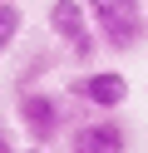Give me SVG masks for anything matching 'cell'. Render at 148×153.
Returning a JSON list of instances; mask_svg holds the SVG:
<instances>
[{
    "label": "cell",
    "instance_id": "obj_10",
    "mask_svg": "<svg viewBox=\"0 0 148 153\" xmlns=\"http://www.w3.org/2000/svg\"><path fill=\"white\" fill-rule=\"evenodd\" d=\"M20 153H54V148H39V143H30V148H20Z\"/></svg>",
    "mask_w": 148,
    "mask_h": 153
},
{
    "label": "cell",
    "instance_id": "obj_2",
    "mask_svg": "<svg viewBox=\"0 0 148 153\" xmlns=\"http://www.w3.org/2000/svg\"><path fill=\"white\" fill-rule=\"evenodd\" d=\"M89 20L104 50H133L148 30V10H133V5H89Z\"/></svg>",
    "mask_w": 148,
    "mask_h": 153
},
{
    "label": "cell",
    "instance_id": "obj_1",
    "mask_svg": "<svg viewBox=\"0 0 148 153\" xmlns=\"http://www.w3.org/2000/svg\"><path fill=\"white\" fill-rule=\"evenodd\" d=\"M15 119L25 123L30 143H39V148H49V143L64 133V99L49 89H20L15 99Z\"/></svg>",
    "mask_w": 148,
    "mask_h": 153
},
{
    "label": "cell",
    "instance_id": "obj_7",
    "mask_svg": "<svg viewBox=\"0 0 148 153\" xmlns=\"http://www.w3.org/2000/svg\"><path fill=\"white\" fill-rule=\"evenodd\" d=\"M94 50H104V45H99V35L89 30V35H79L74 45H69V54H74V64H89L94 59Z\"/></svg>",
    "mask_w": 148,
    "mask_h": 153
},
{
    "label": "cell",
    "instance_id": "obj_3",
    "mask_svg": "<svg viewBox=\"0 0 148 153\" xmlns=\"http://www.w3.org/2000/svg\"><path fill=\"white\" fill-rule=\"evenodd\" d=\"M69 94L79 104H89V109H99V114H114L128 99V74H118V69H84L69 84Z\"/></svg>",
    "mask_w": 148,
    "mask_h": 153
},
{
    "label": "cell",
    "instance_id": "obj_5",
    "mask_svg": "<svg viewBox=\"0 0 148 153\" xmlns=\"http://www.w3.org/2000/svg\"><path fill=\"white\" fill-rule=\"evenodd\" d=\"M45 25H49V35L59 45H74L79 35H89V5H79V0H49Z\"/></svg>",
    "mask_w": 148,
    "mask_h": 153
},
{
    "label": "cell",
    "instance_id": "obj_9",
    "mask_svg": "<svg viewBox=\"0 0 148 153\" xmlns=\"http://www.w3.org/2000/svg\"><path fill=\"white\" fill-rule=\"evenodd\" d=\"M0 153H20V148H15V138H10V128H0Z\"/></svg>",
    "mask_w": 148,
    "mask_h": 153
},
{
    "label": "cell",
    "instance_id": "obj_6",
    "mask_svg": "<svg viewBox=\"0 0 148 153\" xmlns=\"http://www.w3.org/2000/svg\"><path fill=\"white\" fill-rule=\"evenodd\" d=\"M20 25H25V10H20L15 0H0V54L20 40Z\"/></svg>",
    "mask_w": 148,
    "mask_h": 153
},
{
    "label": "cell",
    "instance_id": "obj_8",
    "mask_svg": "<svg viewBox=\"0 0 148 153\" xmlns=\"http://www.w3.org/2000/svg\"><path fill=\"white\" fill-rule=\"evenodd\" d=\"M89 5H133V10H148V0H89Z\"/></svg>",
    "mask_w": 148,
    "mask_h": 153
},
{
    "label": "cell",
    "instance_id": "obj_4",
    "mask_svg": "<svg viewBox=\"0 0 148 153\" xmlns=\"http://www.w3.org/2000/svg\"><path fill=\"white\" fill-rule=\"evenodd\" d=\"M69 153H128V128L118 119H89L69 128Z\"/></svg>",
    "mask_w": 148,
    "mask_h": 153
}]
</instances>
